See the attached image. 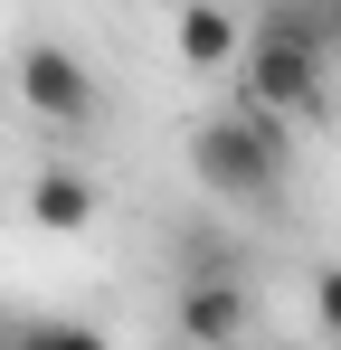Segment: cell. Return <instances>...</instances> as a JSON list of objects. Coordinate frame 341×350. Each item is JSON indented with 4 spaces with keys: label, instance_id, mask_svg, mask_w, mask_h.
Segmentation results:
<instances>
[{
    "label": "cell",
    "instance_id": "obj_1",
    "mask_svg": "<svg viewBox=\"0 0 341 350\" xmlns=\"http://www.w3.org/2000/svg\"><path fill=\"white\" fill-rule=\"evenodd\" d=\"M237 105L294 123H332V66H323V10H256L237 48Z\"/></svg>",
    "mask_w": 341,
    "mask_h": 350
},
{
    "label": "cell",
    "instance_id": "obj_4",
    "mask_svg": "<svg viewBox=\"0 0 341 350\" xmlns=\"http://www.w3.org/2000/svg\"><path fill=\"white\" fill-rule=\"evenodd\" d=\"M256 332V284L247 275H190L180 284V341L190 350H237Z\"/></svg>",
    "mask_w": 341,
    "mask_h": 350
},
{
    "label": "cell",
    "instance_id": "obj_2",
    "mask_svg": "<svg viewBox=\"0 0 341 350\" xmlns=\"http://www.w3.org/2000/svg\"><path fill=\"white\" fill-rule=\"evenodd\" d=\"M284 161H294V133L275 114H256V105H237V95L190 133V171H199V189L218 208H275L284 199Z\"/></svg>",
    "mask_w": 341,
    "mask_h": 350
},
{
    "label": "cell",
    "instance_id": "obj_6",
    "mask_svg": "<svg viewBox=\"0 0 341 350\" xmlns=\"http://www.w3.org/2000/svg\"><path fill=\"white\" fill-rule=\"evenodd\" d=\"M170 48H180V66L218 76V66H237V48H247V29H237V10H218V0H190V10L170 19Z\"/></svg>",
    "mask_w": 341,
    "mask_h": 350
},
{
    "label": "cell",
    "instance_id": "obj_3",
    "mask_svg": "<svg viewBox=\"0 0 341 350\" xmlns=\"http://www.w3.org/2000/svg\"><path fill=\"white\" fill-rule=\"evenodd\" d=\"M10 95L48 123V133H86V123L105 114V85L86 76L76 48H57V38H29V48L10 57Z\"/></svg>",
    "mask_w": 341,
    "mask_h": 350
},
{
    "label": "cell",
    "instance_id": "obj_8",
    "mask_svg": "<svg viewBox=\"0 0 341 350\" xmlns=\"http://www.w3.org/2000/svg\"><path fill=\"white\" fill-rule=\"evenodd\" d=\"M313 332L341 350V265H323V275H313Z\"/></svg>",
    "mask_w": 341,
    "mask_h": 350
},
{
    "label": "cell",
    "instance_id": "obj_5",
    "mask_svg": "<svg viewBox=\"0 0 341 350\" xmlns=\"http://www.w3.org/2000/svg\"><path fill=\"white\" fill-rule=\"evenodd\" d=\"M95 208H105V189L76 171V161H48V171L29 180V218L48 237H76V228H95Z\"/></svg>",
    "mask_w": 341,
    "mask_h": 350
},
{
    "label": "cell",
    "instance_id": "obj_9",
    "mask_svg": "<svg viewBox=\"0 0 341 350\" xmlns=\"http://www.w3.org/2000/svg\"><path fill=\"white\" fill-rule=\"evenodd\" d=\"M323 66H341V10H323Z\"/></svg>",
    "mask_w": 341,
    "mask_h": 350
},
{
    "label": "cell",
    "instance_id": "obj_7",
    "mask_svg": "<svg viewBox=\"0 0 341 350\" xmlns=\"http://www.w3.org/2000/svg\"><path fill=\"white\" fill-rule=\"evenodd\" d=\"M0 350H114L105 332H86V322H10Z\"/></svg>",
    "mask_w": 341,
    "mask_h": 350
}]
</instances>
